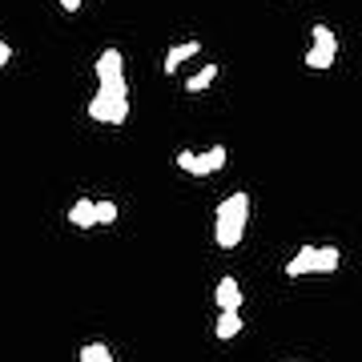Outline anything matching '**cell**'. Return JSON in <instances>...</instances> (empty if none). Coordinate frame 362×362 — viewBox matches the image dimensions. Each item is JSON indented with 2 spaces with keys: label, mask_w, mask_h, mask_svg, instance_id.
<instances>
[{
  "label": "cell",
  "mask_w": 362,
  "mask_h": 362,
  "mask_svg": "<svg viewBox=\"0 0 362 362\" xmlns=\"http://www.w3.org/2000/svg\"><path fill=\"white\" fill-rule=\"evenodd\" d=\"M57 4H61L65 13H77V8H81V0H57Z\"/></svg>",
  "instance_id": "obj_16"
},
{
  "label": "cell",
  "mask_w": 362,
  "mask_h": 362,
  "mask_svg": "<svg viewBox=\"0 0 362 362\" xmlns=\"http://www.w3.org/2000/svg\"><path fill=\"white\" fill-rule=\"evenodd\" d=\"M334 57H338V49H330V45H310L302 61H306V69H330Z\"/></svg>",
  "instance_id": "obj_10"
},
{
  "label": "cell",
  "mask_w": 362,
  "mask_h": 362,
  "mask_svg": "<svg viewBox=\"0 0 362 362\" xmlns=\"http://www.w3.org/2000/svg\"><path fill=\"white\" fill-rule=\"evenodd\" d=\"M197 52H202V45H197V40H181V45H173V49L165 52V61H161V73H165V77H173V73H177V65H185V61H189V57H197Z\"/></svg>",
  "instance_id": "obj_7"
},
{
  "label": "cell",
  "mask_w": 362,
  "mask_h": 362,
  "mask_svg": "<svg viewBox=\"0 0 362 362\" xmlns=\"http://www.w3.org/2000/svg\"><path fill=\"white\" fill-rule=\"evenodd\" d=\"M246 226H250V194H246V189L221 197L218 209H214V242H218L221 250L242 246Z\"/></svg>",
  "instance_id": "obj_1"
},
{
  "label": "cell",
  "mask_w": 362,
  "mask_h": 362,
  "mask_svg": "<svg viewBox=\"0 0 362 362\" xmlns=\"http://www.w3.org/2000/svg\"><path fill=\"white\" fill-rule=\"evenodd\" d=\"M89 117L97 125H125L129 121V93H109V89H97L89 101Z\"/></svg>",
  "instance_id": "obj_4"
},
{
  "label": "cell",
  "mask_w": 362,
  "mask_h": 362,
  "mask_svg": "<svg viewBox=\"0 0 362 362\" xmlns=\"http://www.w3.org/2000/svg\"><path fill=\"white\" fill-rule=\"evenodd\" d=\"M81 362H117V358L105 342H89V346H81Z\"/></svg>",
  "instance_id": "obj_12"
},
{
  "label": "cell",
  "mask_w": 362,
  "mask_h": 362,
  "mask_svg": "<svg viewBox=\"0 0 362 362\" xmlns=\"http://www.w3.org/2000/svg\"><path fill=\"white\" fill-rule=\"evenodd\" d=\"M214 334L221 342H230V338L242 334V310H218V326H214Z\"/></svg>",
  "instance_id": "obj_9"
},
{
  "label": "cell",
  "mask_w": 362,
  "mask_h": 362,
  "mask_svg": "<svg viewBox=\"0 0 362 362\" xmlns=\"http://www.w3.org/2000/svg\"><path fill=\"white\" fill-rule=\"evenodd\" d=\"M314 45H330V49H338V37H334V28L330 25H314Z\"/></svg>",
  "instance_id": "obj_14"
},
{
  "label": "cell",
  "mask_w": 362,
  "mask_h": 362,
  "mask_svg": "<svg viewBox=\"0 0 362 362\" xmlns=\"http://www.w3.org/2000/svg\"><path fill=\"white\" fill-rule=\"evenodd\" d=\"M93 73H97V89H109V93H129V81H125V57H121L117 49H105L101 57H97Z\"/></svg>",
  "instance_id": "obj_5"
},
{
  "label": "cell",
  "mask_w": 362,
  "mask_h": 362,
  "mask_svg": "<svg viewBox=\"0 0 362 362\" xmlns=\"http://www.w3.org/2000/svg\"><path fill=\"white\" fill-rule=\"evenodd\" d=\"M342 254L338 246H302L286 262V278H306V274H334Z\"/></svg>",
  "instance_id": "obj_2"
},
{
  "label": "cell",
  "mask_w": 362,
  "mask_h": 362,
  "mask_svg": "<svg viewBox=\"0 0 362 362\" xmlns=\"http://www.w3.org/2000/svg\"><path fill=\"white\" fill-rule=\"evenodd\" d=\"M214 306L218 310H242V282L226 274L218 282V290H214Z\"/></svg>",
  "instance_id": "obj_6"
},
{
  "label": "cell",
  "mask_w": 362,
  "mask_h": 362,
  "mask_svg": "<svg viewBox=\"0 0 362 362\" xmlns=\"http://www.w3.org/2000/svg\"><path fill=\"white\" fill-rule=\"evenodd\" d=\"M177 169L189 173V177H209V173H221L226 161H230V149L226 145H209V149H181L177 157Z\"/></svg>",
  "instance_id": "obj_3"
},
{
  "label": "cell",
  "mask_w": 362,
  "mask_h": 362,
  "mask_svg": "<svg viewBox=\"0 0 362 362\" xmlns=\"http://www.w3.org/2000/svg\"><path fill=\"white\" fill-rule=\"evenodd\" d=\"M69 226H77V230H93V226H97V206H93V197L73 202V209H69Z\"/></svg>",
  "instance_id": "obj_8"
},
{
  "label": "cell",
  "mask_w": 362,
  "mask_h": 362,
  "mask_svg": "<svg viewBox=\"0 0 362 362\" xmlns=\"http://www.w3.org/2000/svg\"><path fill=\"white\" fill-rule=\"evenodd\" d=\"M97 206V226H113L117 221V202H93Z\"/></svg>",
  "instance_id": "obj_13"
},
{
  "label": "cell",
  "mask_w": 362,
  "mask_h": 362,
  "mask_svg": "<svg viewBox=\"0 0 362 362\" xmlns=\"http://www.w3.org/2000/svg\"><path fill=\"white\" fill-rule=\"evenodd\" d=\"M8 61H13V45H4V40H0V69L8 65Z\"/></svg>",
  "instance_id": "obj_15"
},
{
  "label": "cell",
  "mask_w": 362,
  "mask_h": 362,
  "mask_svg": "<svg viewBox=\"0 0 362 362\" xmlns=\"http://www.w3.org/2000/svg\"><path fill=\"white\" fill-rule=\"evenodd\" d=\"M214 81H218V65H214V61H209L206 69H197L194 77L185 81V93H206L209 85H214Z\"/></svg>",
  "instance_id": "obj_11"
}]
</instances>
